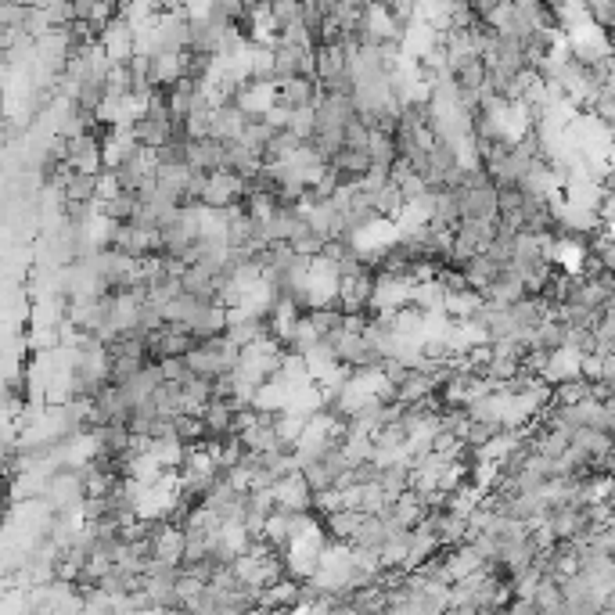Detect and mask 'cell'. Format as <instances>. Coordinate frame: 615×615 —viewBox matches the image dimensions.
<instances>
[{"label":"cell","mask_w":615,"mask_h":615,"mask_svg":"<svg viewBox=\"0 0 615 615\" xmlns=\"http://www.w3.org/2000/svg\"><path fill=\"white\" fill-rule=\"evenodd\" d=\"M288 130L295 137H303V141H313V134H317V108H295L292 119H288Z\"/></svg>","instance_id":"3957f363"},{"label":"cell","mask_w":615,"mask_h":615,"mask_svg":"<svg viewBox=\"0 0 615 615\" xmlns=\"http://www.w3.org/2000/svg\"><path fill=\"white\" fill-rule=\"evenodd\" d=\"M321 98H324V90L317 76H292V80L274 87V105L288 108V112H295V108H317Z\"/></svg>","instance_id":"6da1fadb"},{"label":"cell","mask_w":615,"mask_h":615,"mask_svg":"<svg viewBox=\"0 0 615 615\" xmlns=\"http://www.w3.org/2000/svg\"><path fill=\"white\" fill-rule=\"evenodd\" d=\"M461 191V205H464V216H493L500 213L497 205V184H479V188H457Z\"/></svg>","instance_id":"7a4b0ae2"}]
</instances>
